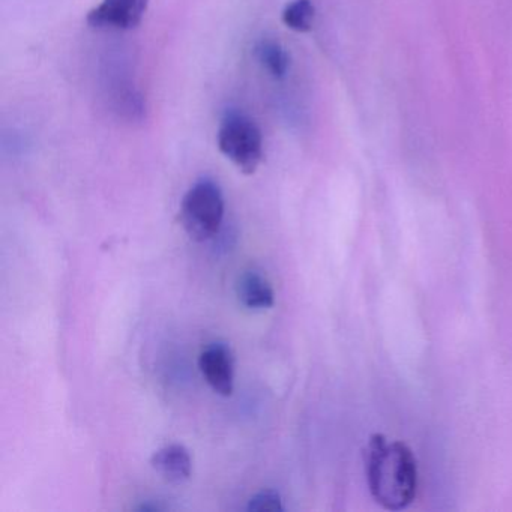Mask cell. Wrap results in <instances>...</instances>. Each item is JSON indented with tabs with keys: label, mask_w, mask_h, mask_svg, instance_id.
Listing matches in <instances>:
<instances>
[{
	"label": "cell",
	"mask_w": 512,
	"mask_h": 512,
	"mask_svg": "<svg viewBox=\"0 0 512 512\" xmlns=\"http://www.w3.org/2000/svg\"><path fill=\"white\" fill-rule=\"evenodd\" d=\"M365 473L371 496L388 511L412 505L418 490L416 458L406 443L373 434L365 449Z\"/></svg>",
	"instance_id": "6da1fadb"
},
{
	"label": "cell",
	"mask_w": 512,
	"mask_h": 512,
	"mask_svg": "<svg viewBox=\"0 0 512 512\" xmlns=\"http://www.w3.org/2000/svg\"><path fill=\"white\" fill-rule=\"evenodd\" d=\"M218 149L245 175H253L263 160L259 125L241 112H227L218 128Z\"/></svg>",
	"instance_id": "7a4b0ae2"
},
{
	"label": "cell",
	"mask_w": 512,
	"mask_h": 512,
	"mask_svg": "<svg viewBox=\"0 0 512 512\" xmlns=\"http://www.w3.org/2000/svg\"><path fill=\"white\" fill-rule=\"evenodd\" d=\"M224 217V197L211 179H202L185 194L181 205V223L197 242L214 238Z\"/></svg>",
	"instance_id": "3957f363"
},
{
	"label": "cell",
	"mask_w": 512,
	"mask_h": 512,
	"mask_svg": "<svg viewBox=\"0 0 512 512\" xmlns=\"http://www.w3.org/2000/svg\"><path fill=\"white\" fill-rule=\"evenodd\" d=\"M149 0H101L88 14L92 28L131 31L142 23Z\"/></svg>",
	"instance_id": "277c9868"
},
{
	"label": "cell",
	"mask_w": 512,
	"mask_h": 512,
	"mask_svg": "<svg viewBox=\"0 0 512 512\" xmlns=\"http://www.w3.org/2000/svg\"><path fill=\"white\" fill-rule=\"evenodd\" d=\"M199 368L208 385L217 394L230 397L235 382V359L232 350L223 343L206 347L199 358Z\"/></svg>",
	"instance_id": "5b68a950"
},
{
	"label": "cell",
	"mask_w": 512,
	"mask_h": 512,
	"mask_svg": "<svg viewBox=\"0 0 512 512\" xmlns=\"http://www.w3.org/2000/svg\"><path fill=\"white\" fill-rule=\"evenodd\" d=\"M155 472L170 484L188 481L193 472L190 451L182 445H169L158 449L151 458Z\"/></svg>",
	"instance_id": "8992f818"
},
{
	"label": "cell",
	"mask_w": 512,
	"mask_h": 512,
	"mask_svg": "<svg viewBox=\"0 0 512 512\" xmlns=\"http://www.w3.org/2000/svg\"><path fill=\"white\" fill-rule=\"evenodd\" d=\"M239 302L250 310H268L274 307L275 293L271 284L257 272H245L236 283Z\"/></svg>",
	"instance_id": "52a82bcc"
},
{
	"label": "cell",
	"mask_w": 512,
	"mask_h": 512,
	"mask_svg": "<svg viewBox=\"0 0 512 512\" xmlns=\"http://www.w3.org/2000/svg\"><path fill=\"white\" fill-rule=\"evenodd\" d=\"M257 61L274 79L281 80L289 74L290 55L281 44L272 40L260 41L256 46Z\"/></svg>",
	"instance_id": "ba28073f"
},
{
	"label": "cell",
	"mask_w": 512,
	"mask_h": 512,
	"mask_svg": "<svg viewBox=\"0 0 512 512\" xmlns=\"http://www.w3.org/2000/svg\"><path fill=\"white\" fill-rule=\"evenodd\" d=\"M314 16H316V10L311 0H293L284 8L281 19L290 31L305 34L313 28Z\"/></svg>",
	"instance_id": "9c48e42d"
},
{
	"label": "cell",
	"mask_w": 512,
	"mask_h": 512,
	"mask_svg": "<svg viewBox=\"0 0 512 512\" xmlns=\"http://www.w3.org/2000/svg\"><path fill=\"white\" fill-rule=\"evenodd\" d=\"M248 511L254 512H277L283 511V505H281V497L277 491L274 490H263L257 493L256 496L251 497L250 503H248Z\"/></svg>",
	"instance_id": "30bf717a"
}]
</instances>
